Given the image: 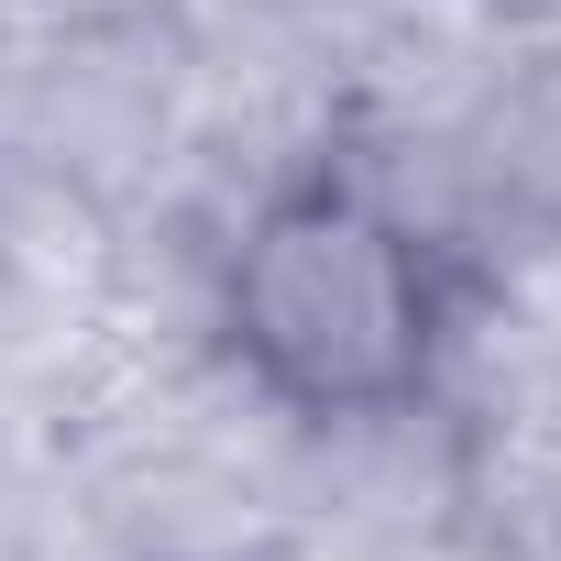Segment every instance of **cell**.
<instances>
[{"instance_id": "6da1fadb", "label": "cell", "mask_w": 561, "mask_h": 561, "mask_svg": "<svg viewBox=\"0 0 561 561\" xmlns=\"http://www.w3.org/2000/svg\"><path fill=\"white\" fill-rule=\"evenodd\" d=\"M462 253L386 198L364 165L320 154L275 176L209 275L220 364L309 430H375L440 397L462 353Z\"/></svg>"}]
</instances>
